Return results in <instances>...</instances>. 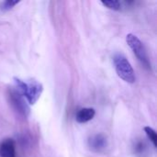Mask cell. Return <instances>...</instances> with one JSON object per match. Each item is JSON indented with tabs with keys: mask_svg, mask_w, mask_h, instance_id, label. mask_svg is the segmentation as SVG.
<instances>
[{
	"mask_svg": "<svg viewBox=\"0 0 157 157\" xmlns=\"http://www.w3.org/2000/svg\"><path fill=\"white\" fill-rule=\"evenodd\" d=\"M14 81L16 88L22 94L29 105H34L39 100L43 91V86L40 82L36 80L25 81L17 77H14Z\"/></svg>",
	"mask_w": 157,
	"mask_h": 157,
	"instance_id": "cell-1",
	"label": "cell"
},
{
	"mask_svg": "<svg viewBox=\"0 0 157 157\" xmlns=\"http://www.w3.org/2000/svg\"><path fill=\"white\" fill-rule=\"evenodd\" d=\"M113 63L116 73L121 79L129 84H133L135 82L136 77L134 70L125 55L120 52L115 53L113 56Z\"/></svg>",
	"mask_w": 157,
	"mask_h": 157,
	"instance_id": "cell-2",
	"label": "cell"
},
{
	"mask_svg": "<svg viewBox=\"0 0 157 157\" xmlns=\"http://www.w3.org/2000/svg\"><path fill=\"white\" fill-rule=\"evenodd\" d=\"M126 42L129 45V47L133 52L134 55L137 57L139 62L142 63V65L147 69L151 70V63L146 52V49L144 45V43L141 41V40L134 34L130 33L126 36Z\"/></svg>",
	"mask_w": 157,
	"mask_h": 157,
	"instance_id": "cell-3",
	"label": "cell"
},
{
	"mask_svg": "<svg viewBox=\"0 0 157 157\" xmlns=\"http://www.w3.org/2000/svg\"><path fill=\"white\" fill-rule=\"evenodd\" d=\"M7 97L10 102V105L14 109V110L21 117L27 118L30 113L29 105L22 96V94L15 87L9 88L7 92Z\"/></svg>",
	"mask_w": 157,
	"mask_h": 157,
	"instance_id": "cell-4",
	"label": "cell"
},
{
	"mask_svg": "<svg viewBox=\"0 0 157 157\" xmlns=\"http://www.w3.org/2000/svg\"><path fill=\"white\" fill-rule=\"evenodd\" d=\"M87 144L89 149L94 153H102L108 147L107 137L102 133L93 134L88 138Z\"/></svg>",
	"mask_w": 157,
	"mask_h": 157,
	"instance_id": "cell-5",
	"label": "cell"
},
{
	"mask_svg": "<svg viewBox=\"0 0 157 157\" xmlns=\"http://www.w3.org/2000/svg\"><path fill=\"white\" fill-rule=\"evenodd\" d=\"M0 157H17L16 143L11 138H6L0 142Z\"/></svg>",
	"mask_w": 157,
	"mask_h": 157,
	"instance_id": "cell-6",
	"label": "cell"
},
{
	"mask_svg": "<svg viewBox=\"0 0 157 157\" xmlns=\"http://www.w3.org/2000/svg\"><path fill=\"white\" fill-rule=\"evenodd\" d=\"M96 111L92 108H83L75 114V121L78 123H86L94 119Z\"/></svg>",
	"mask_w": 157,
	"mask_h": 157,
	"instance_id": "cell-7",
	"label": "cell"
},
{
	"mask_svg": "<svg viewBox=\"0 0 157 157\" xmlns=\"http://www.w3.org/2000/svg\"><path fill=\"white\" fill-rule=\"evenodd\" d=\"M133 150L134 154L138 157H145L148 154V146L146 143L142 139H139L135 142Z\"/></svg>",
	"mask_w": 157,
	"mask_h": 157,
	"instance_id": "cell-8",
	"label": "cell"
},
{
	"mask_svg": "<svg viewBox=\"0 0 157 157\" xmlns=\"http://www.w3.org/2000/svg\"><path fill=\"white\" fill-rule=\"evenodd\" d=\"M105 7L114 10V11H120L122 7V3L117 0H109V1H101L100 2Z\"/></svg>",
	"mask_w": 157,
	"mask_h": 157,
	"instance_id": "cell-9",
	"label": "cell"
},
{
	"mask_svg": "<svg viewBox=\"0 0 157 157\" xmlns=\"http://www.w3.org/2000/svg\"><path fill=\"white\" fill-rule=\"evenodd\" d=\"M144 132L146 133V135H147L148 139H149V140H150V142L152 143L153 146H154L155 148H156V146H157L156 132H155L152 127H150V126H146V127H144Z\"/></svg>",
	"mask_w": 157,
	"mask_h": 157,
	"instance_id": "cell-10",
	"label": "cell"
},
{
	"mask_svg": "<svg viewBox=\"0 0 157 157\" xmlns=\"http://www.w3.org/2000/svg\"><path fill=\"white\" fill-rule=\"evenodd\" d=\"M18 3H19V1H11V0L3 1L0 3V10L1 11H8L10 9H12Z\"/></svg>",
	"mask_w": 157,
	"mask_h": 157,
	"instance_id": "cell-11",
	"label": "cell"
}]
</instances>
